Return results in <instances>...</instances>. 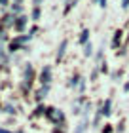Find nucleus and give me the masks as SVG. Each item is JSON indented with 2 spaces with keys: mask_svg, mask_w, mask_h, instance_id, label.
Returning a JSON list of instances; mask_svg holds the SVG:
<instances>
[{
  "mask_svg": "<svg viewBox=\"0 0 129 133\" xmlns=\"http://www.w3.org/2000/svg\"><path fill=\"white\" fill-rule=\"evenodd\" d=\"M85 128H87V120H84V122H82V124L78 125V129H76V133H82V131H84Z\"/></svg>",
  "mask_w": 129,
  "mask_h": 133,
  "instance_id": "4",
  "label": "nucleus"
},
{
  "mask_svg": "<svg viewBox=\"0 0 129 133\" xmlns=\"http://www.w3.org/2000/svg\"><path fill=\"white\" fill-rule=\"evenodd\" d=\"M84 53H85V55H91V53H93V46H91V44H85Z\"/></svg>",
  "mask_w": 129,
  "mask_h": 133,
  "instance_id": "5",
  "label": "nucleus"
},
{
  "mask_svg": "<svg viewBox=\"0 0 129 133\" xmlns=\"http://www.w3.org/2000/svg\"><path fill=\"white\" fill-rule=\"evenodd\" d=\"M2 53H4V51H2V44H0V59H2Z\"/></svg>",
  "mask_w": 129,
  "mask_h": 133,
  "instance_id": "9",
  "label": "nucleus"
},
{
  "mask_svg": "<svg viewBox=\"0 0 129 133\" xmlns=\"http://www.w3.org/2000/svg\"><path fill=\"white\" fill-rule=\"evenodd\" d=\"M65 2H66V0H65Z\"/></svg>",
  "mask_w": 129,
  "mask_h": 133,
  "instance_id": "11",
  "label": "nucleus"
},
{
  "mask_svg": "<svg viewBox=\"0 0 129 133\" xmlns=\"http://www.w3.org/2000/svg\"><path fill=\"white\" fill-rule=\"evenodd\" d=\"M51 116L55 120H63V114H61V112H51Z\"/></svg>",
  "mask_w": 129,
  "mask_h": 133,
  "instance_id": "6",
  "label": "nucleus"
},
{
  "mask_svg": "<svg viewBox=\"0 0 129 133\" xmlns=\"http://www.w3.org/2000/svg\"><path fill=\"white\" fill-rule=\"evenodd\" d=\"M65 48H66V40L61 42V48H59V51H57V59H61V57L65 55Z\"/></svg>",
  "mask_w": 129,
  "mask_h": 133,
  "instance_id": "2",
  "label": "nucleus"
},
{
  "mask_svg": "<svg viewBox=\"0 0 129 133\" xmlns=\"http://www.w3.org/2000/svg\"><path fill=\"white\" fill-rule=\"evenodd\" d=\"M0 133H10V131H6V129H0Z\"/></svg>",
  "mask_w": 129,
  "mask_h": 133,
  "instance_id": "10",
  "label": "nucleus"
},
{
  "mask_svg": "<svg viewBox=\"0 0 129 133\" xmlns=\"http://www.w3.org/2000/svg\"><path fill=\"white\" fill-rule=\"evenodd\" d=\"M87 34H89L87 31H84V32H82V38H80V40H82V42H85V40H87Z\"/></svg>",
  "mask_w": 129,
  "mask_h": 133,
  "instance_id": "7",
  "label": "nucleus"
},
{
  "mask_svg": "<svg viewBox=\"0 0 129 133\" xmlns=\"http://www.w3.org/2000/svg\"><path fill=\"white\" fill-rule=\"evenodd\" d=\"M121 6H124V10H125L127 6H129V0H121Z\"/></svg>",
  "mask_w": 129,
  "mask_h": 133,
  "instance_id": "8",
  "label": "nucleus"
},
{
  "mask_svg": "<svg viewBox=\"0 0 129 133\" xmlns=\"http://www.w3.org/2000/svg\"><path fill=\"white\" fill-rule=\"evenodd\" d=\"M103 112H104V116H108V114H110V99H108L106 103H104V108H103Z\"/></svg>",
  "mask_w": 129,
  "mask_h": 133,
  "instance_id": "3",
  "label": "nucleus"
},
{
  "mask_svg": "<svg viewBox=\"0 0 129 133\" xmlns=\"http://www.w3.org/2000/svg\"><path fill=\"white\" fill-rule=\"evenodd\" d=\"M50 76H51V69H50V66H46V69H44V72H42V82H50Z\"/></svg>",
  "mask_w": 129,
  "mask_h": 133,
  "instance_id": "1",
  "label": "nucleus"
}]
</instances>
